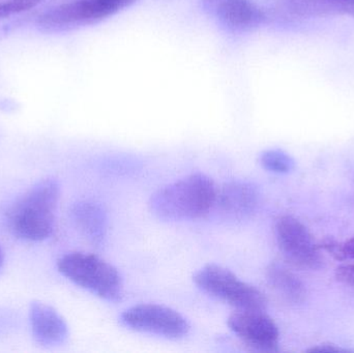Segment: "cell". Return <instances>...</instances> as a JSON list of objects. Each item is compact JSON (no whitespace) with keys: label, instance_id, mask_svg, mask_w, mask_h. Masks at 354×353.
<instances>
[{"label":"cell","instance_id":"52a82bcc","mask_svg":"<svg viewBox=\"0 0 354 353\" xmlns=\"http://www.w3.org/2000/svg\"><path fill=\"white\" fill-rule=\"evenodd\" d=\"M136 0H74L52 8L39 17L47 28H66L93 24L129 8Z\"/></svg>","mask_w":354,"mask_h":353},{"label":"cell","instance_id":"d6986e66","mask_svg":"<svg viewBox=\"0 0 354 353\" xmlns=\"http://www.w3.org/2000/svg\"><path fill=\"white\" fill-rule=\"evenodd\" d=\"M343 251L346 258L354 259V236L343 244Z\"/></svg>","mask_w":354,"mask_h":353},{"label":"cell","instance_id":"5b68a950","mask_svg":"<svg viewBox=\"0 0 354 353\" xmlns=\"http://www.w3.org/2000/svg\"><path fill=\"white\" fill-rule=\"evenodd\" d=\"M120 323L127 329L168 339H180L189 334V321L177 311L157 304L131 307L122 313Z\"/></svg>","mask_w":354,"mask_h":353},{"label":"cell","instance_id":"9c48e42d","mask_svg":"<svg viewBox=\"0 0 354 353\" xmlns=\"http://www.w3.org/2000/svg\"><path fill=\"white\" fill-rule=\"evenodd\" d=\"M259 189L249 180H234L226 182L216 194V203L221 213L232 221L251 219L259 209Z\"/></svg>","mask_w":354,"mask_h":353},{"label":"cell","instance_id":"9a60e30c","mask_svg":"<svg viewBox=\"0 0 354 353\" xmlns=\"http://www.w3.org/2000/svg\"><path fill=\"white\" fill-rule=\"evenodd\" d=\"M41 1L43 0H8V1L2 2V6H3L4 15L8 17L12 14L26 12L41 3Z\"/></svg>","mask_w":354,"mask_h":353},{"label":"cell","instance_id":"6da1fadb","mask_svg":"<svg viewBox=\"0 0 354 353\" xmlns=\"http://www.w3.org/2000/svg\"><path fill=\"white\" fill-rule=\"evenodd\" d=\"M216 194L214 180L197 172L156 191L149 199V209L165 221L200 219L216 204Z\"/></svg>","mask_w":354,"mask_h":353},{"label":"cell","instance_id":"5bb4252c","mask_svg":"<svg viewBox=\"0 0 354 353\" xmlns=\"http://www.w3.org/2000/svg\"><path fill=\"white\" fill-rule=\"evenodd\" d=\"M260 163L264 169L274 173H288L295 168V160L280 149H270L262 153Z\"/></svg>","mask_w":354,"mask_h":353},{"label":"cell","instance_id":"7c38bea8","mask_svg":"<svg viewBox=\"0 0 354 353\" xmlns=\"http://www.w3.org/2000/svg\"><path fill=\"white\" fill-rule=\"evenodd\" d=\"M73 219L81 233L93 244L101 245L108 232V216L105 209L95 201L77 203L72 211Z\"/></svg>","mask_w":354,"mask_h":353},{"label":"cell","instance_id":"3957f363","mask_svg":"<svg viewBox=\"0 0 354 353\" xmlns=\"http://www.w3.org/2000/svg\"><path fill=\"white\" fill-rule=\"evenodd\" d=\"M58 269L70 281L107 302L122 300L124 282L118 269L97 255L75 252L58 261Z\"/></svg>","mask_w":354,"mask_h":353},{"label":"cell","instance_id":"e0dca14e","mask_svg":"<svg viewBox=\"0 0 354 353\" xmlns=\"http://www.w3.org/2000/svg\"><path fill=\"white\" fill-rule=\"evenodd\" d=\"M337 281L347 286H354V265H342L335 271Z\"/></svg>","mask_w":354,"mask_h":353},{"label":"cell","instance_id":"30bf717a","mask_svg":"<svg viewBox=\"0 0 354 353\" xmlns=\"http://www.w3.org/2000/svg\"><path fill=\"white\" fill-rule=\"evenodd\" d=\"M204 8L232 30H248L261 23L263 16L250 0H203Z\"/></svg>","mask_w":354,"mask_h":353},{"label":"cell","instance_id":"ffe728a7","mask_svg":"<svg viewBox=\"0 0 354 353\" xmlns=\"http://www.w3.org/2000/svg\"><path fill=\"white\" fill-rule=\"evenodd\" d=\"M6 17L4 15L3 6H2V2H0V18H3Z\"/></svg>","mask_w":354,"mask_h":353},{"label":"cell","instance_id":"44dd1931","mask_svg":"<svg viewBox=\"0 0 354 353\" xmlns=\"http://www.w3.org/2000/svg\"><path fill=\"white\" fill-rule=\"evenodd\" d=\"M2 263V252L1 249H0V265H1Z\"/></svg>","mask_w":354,"mask_h":353},{"label":"cell","instance_id":"277c9868","mask_svg":"<svg viewBox=\"0 0 354 353\" xmlns=\"http://www.w3.org/2000/svg\"><path fill=\"white\" fill-rule=\"evenodd\" d=\"M196 285L209 296L237 310L266 311L268 300L259 289L218 265H206L193 277Z\"/></svg>","mask_w":354,"mask_h":353},{"label":"cell","instance_id":"8992f818","mask_svg":"<svg viewBox=\"0 0 354 353\" xmlns=\"http://www.w3.org/2000/svg\"><path fill=\"white\" fill-rule=\"evenodd\" d=\"M277 242L287 260L295 267L318 271L324 265V258L309 230L297 218L282 216L274 226Z\"/></svg>","mask_w":354,"mask_h":353},{"label":"cell","instance_id":"ac0fdd59","mask_svg":"<svg viewBox=\"0 0 354 353\" xmlns=\"http://www.w3.org/2000/svg\"><path fill=\"white\" fill-rule=\"evenodd\" d=\"M309 352H348L347 350H343V348L336 347L334 345H319L316 347L311 348L308 350Z\"/></svg>","mask_w":354,"mask_h":353},{"label":"cell","instance_id":"8fae6325","mask_svg":"<svg viewBox=\"0 0 354 353\" xmlns=\"http://www.w3.org/2000/svg\"><path fill=\"white\" fill-rule=\"evenodd\" d=\"M29 321L35 339L43 345H59L68 338V329L66 321L55 309L44 303H31Z\"/></svg>","mask_w":354,"mask_h":353},{"label":"cell","instance_id":"ba28073f","mask_svg":"<svg viewBox=\"0 0 354 353\" xmlns=\"http://www.w3.org/2000/svg\"><path fill=\"white\" fill-rule=\"evenodd\" d=\"M227 323L229 329L251 347L262 352L278 350V325L264 311L237 310L229 316Z\"/></svg>","mask_w":354,"mask_h":353},{"label":"cell","instance_id":"4fadbf2b","mask_svg":"<svg viewBox=\"0 0 354 353\" xmlns=\"http://www.w3.org/2000/svg\"><path fill=\"white\" fill-rule=\"evenodd\" d=\"M266 280L270 287L289 304H301L305 300V285L295 274L278 263H272L266 267Z\"/></svg>","mask_w":354,"mask_h":353},{"label":"cell","instance_id":"2e32d148","mask_svg":"<svg viewBox=\"0 0 354 353\" xmlns=\"http://www.w3.org/2000/svg\"><path fill=\"white\" fill-rule=\"evenodd\" d=\"M322 248H324L326 252L330 253V255H332L336 260L344 261L347 259L344 251H343V244L337 242L334 238H326L322 242Z\"/></svg>","mask_w":354,"mask_h":353},{"label":"cell","instance_id":"7a4b0ae2","mask_svg":"<svg viewBox=\"0 0 354 353\" xmlns=\"http://www.w3.org/2000/svg\"><path fill=\"white\" fill-rule=\"evenodd\" d=\"M60 187L55 180H45L31 188L10 213L12 232L23 240H46L55 226Z\"/></svg>","mask_w":354,"mask_h":353}]
</instances>
